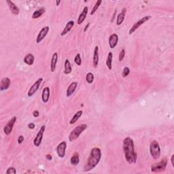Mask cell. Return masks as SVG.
Wrapping results in <instances>:
<instances>
[{
	"label": "cell",
	"mask_w": 174,
	"mask_h": 174,
	"mask_svg": "<svg viewBox=\"0 0 174 174\" xmlns=\"http://www.w3.org/2000/svg\"><path fill=\"white\" fill-rule=\"evenodd\" d=\"M123 152L127 162L129 164H135L137 162V155L135 150L134 142L132 138L127 137L123 139Z\"/></svg>",
	"instance_id": "cell-1"
},
{
	"label": "cell",
	"mask_w": 174,
	"mask_h": 174,
	"mask_svg": "<svg viewBox=\"0 0 174 174\" xmlns=\"http://www.w3.org/2000/svg\"><path fill=\"white\" fill-rule=\"evenodd\" d=\"M101 155V150L99 148L96 147L92 148L87 164L84 167V171L87 172V171H91L92 169L95 168L100 162Z\"/></svg>",
	"instance_id": "cell-2"
},
{
	"label": "cell",
	"mask_w": 174,
	"mask_h": 174,
	"mask_svg": "<svg viewBox=\"0 0 174 174\" xmlns=\"http://www.w3.org/2000/svg\"><path fill=\"white\" fill-rule=\"evenodd\" d=\"M87 129V124H82L77 126L76 127H75L74 129L72 130V131L70 133V135H69V140H70V142H72L75 141V139H77V138L79 137V136L80 135V134L83 133Z\"/></svg>",
	"instance_id": "cell-3"
},
{
	"label": "cell",
	"mask_w": 174,
	"mask_h": 174,
	"mask_svg": "<svg viewBox=\"0 0 174 174\" xmlns=\"http://www.w3.org/2000/svg\"><path fill=\"white\" fill-rule=\"evenodd\" d=\"M150 152L151 156L152 157L153 159L157 160V159H160L161 154V147L159 142L156 141V140H154V141L151 142L150 146Z\"/></svg>",
	"instance_id": "cell-4"
},
{
	"label": "cell",
	"mask_w": 174,
	"mask_h": 174,
	"mask_svg": "<svg viewBox=\"0 0 174 174\" xmlns=\"http://www.w3.org/2000/svg\"><path fill=\"white\" fill-rule=\"evenodd\" d=\"M167 165V158H164L162 159L160 162L156 163V164L152 165L151 166V171L152 172H161L164 171L166 169Z\"/></svg>",
	"instance_id": "cell-5"
},
{
	"label": "cell",
	"mask_w": 174,
	"mask_h": 174,
	"mask_svg": "<svg viewBox=\"0 0 174 174\" xmlns=\"http://www.w3.org/2000/svg\"><path fill=\"white\" fill-rule=\"evenodd\" d=\"M151 18H152V16L149 15V16H144L143 18H142L141 19H139V20H138V21L136 22L133 25V26H132L131 29H130L129 31V34L131 35L132 33H133L138 28H139L140 26H141V25L145 23L146 22L148 21V20H149Z\"/></svg>",
	"instance_id": "cell-6"
},
{
	"label": "cell",
	"mask_w": 174,
	"mask_h": 174,
	"mask_svg": "<svg viewBox=\"0 0 174 174\" xmlns=\"http://www.w3.org/2000/svg\"><path fill=\"white\" fill-rule=\"evenodd\" d=\"M42 82H43L42 77H39L38 80H37L35 82V83L31 86L28 92H27V96H28L29 97H32L33 95H35V93L38 91L39 88L40 87L41 84Z\"/></svg>",
	"instance_id": "cell-7"
},
{
	"label": "cell",
	"mask_w": 174,
	"mask_h": 174,
	"mask_svg": "<svg viewBox=\"0 0 174 174\" xmlns=\"http://www.w3.org/2000/svg\"><path fill=\"white\" fill-rule=\"evenodd\" d=\"M45 129H46L45 125L42 126L40 129H39V131H38V133H37L36 136H35V139H33V144H34V146H36V147H39V146L41 145L42 142V139H43L44 133L45 131Z\"/></svg>",
	"instance_id": "cell-8"
},
{
	"label": "cell",
	"mask_w": 174,
	"mask_h": 174,
	"mask_svg": "<svg viewBox=\"0 0 174 174\" xmlns=\"http://www.w3.org/2000/svg\"><path fill=\"white\" fill-rule=\"evenodd\" d=\"M16 117L13 116L9 121H8L7 124L4 126V132L6 135H10V134L11 133V132L12 131V129H13L14 123H16Z\"/></svg>",
	"instance_id": "cell-9"
},
{
	"label": "cell",
	"mask_w": 174,
	"mask_h": 174,
	"mask_svg": "<svg viewBox=\"0 0 174 174\" xmlns=\"http://www.w3.org/2000/svg\"><path fill=\"white\" fill-rule=\"evenodd\" d=\"M67 149V142L63 141L58 144L56 147V153H57L58 157L61 159L64 158L66 156V151Z\"/></svg>",
	"instance_id": "cell-10"
},
{
	"label": "cell",
	"mask_w": 174,
	"mask_h": 174,
	"mask_svg": "<svg viewBox=\"0 0 174 174\" xmlns=\"http://www.w3.org/2000/svg\"><path fill=\"white\" fill-rule=\"evenodd\" d=\"M49 30H50V28L49 26L44 27L43 28L41 29L36 37V43L37 44L40 43L45 38L46 36L48 34V33L49 32Z\"/></svg>",
	"instance_id": "cell-11"
},
{
	"label": "cell",
	"mask_w": 174,
	"mask_h": 174,
	"mask_svg": "<svg viewBox=\"0 0 174 174\" xmlns=\"http://www.w3.org/2000/svg\"><path fill=\"white\" fill-rule=\"evenodd\" d=\"M119 37L116 33H113L109 37V46L111 49H114L118 43Z\"/></svg>",
	"instance_id": "cell-12"
},
{
	"label": "cell",
	"mask_w": 174,
	"mask_h": 174,
	"mask_svg": "<svg viewBox=\"0 0 174 174\" xmlns=\"http://www.w3.org/2000/svg\"><path fill=\"white\" fill-rule=\"evenodd\" d=\"M6 3L8 4V7H9L10 11H11L12 14H14V15H18V14H19L20 9L13 1H10V0H7Z\"/></svg>",
	"instance_id": "cell-13"
},
{
	"label": "cell",
	"mask_w": 174,
	"mask_h": 174,
	"mask_svg": "<svg viewBox=\"0 0 174 174\" xmlns=\"http://www.w3.org/2000/svg\"><path fill=\"white\" fill-rule=\"evenodd\" d=\"M88 11H89V8H88L87 6H85V7L83 8L82 11L80 14L79 15L78 18H77V25H81L84 21H85V20L86 19V18H87V16Z\"/></svg>",
	"instance_id": "cell-14"
},
{
	"label": "cell",
	"mask_w": 174,
	"mask_h": 174,
	"mask_svg": "<svg viewBox=\"0 0 174 174\" xmlns=\"http://www.w3.org/2000/svg\"><path fill=\"white\" fill-rule=\"evenodd\" d=\"M77 87V82H73L69 85L66 91V96L68 97H70L72 96L74 93L75 92V90H76V88Z\"/></svg>",
	"instance_id": "cell-15"
},
{
	"label": "cell",
	"mask_w": 174,
	"mask_h": 174,
	"mask_svg": "<svg viewBox=\"0 0 174 174\" xmlns=\"http://www.w3.org/2000/svg\"><path fill=\"white\" fill-rule=\"evenodd\" d=\"M10 83H11V81H10V79L9 77H4V78H2V80H1V87H0V90H1V91H6V90L9 89Z\"/></svg>",
	"instance_id": "cell-16"
},
{
	"label": "cell",
	"mask_w": 174,
	"mask_h": 174,
	"mask_svg": "<svg viewBox=\"0 0 174 174\" xmlns=\"http://www.w3.org/2000/svg\"><path fill=\"white\" fill-rule=\"evenodd\" d=\"M50 89L49 87H45L44 89H43L42 93V100L44 104H46L48 101H49L50 98Z\"/></svg>",
	"instance_id": "cell-17"
},
{
	"label": "cell",
	"mask_w": 174,
	"mask_h": 174,
	"mask_svg": "<svg viewBox=\"0 0 174 174\" xmlns=\"http://www.w3.org/2000/svg\"><path fill=\"white\" fill-rule=\"evenodd\" d=\"M57 61H58V53L56 52L52 54L51 61H50V71H51V72L53 73L54 72V71L56 70Z\"/></svg>",
	"instance_id": "cell-18"
},
{
	"label": "cell",
	"mask_w": 174,
	"mask_h": 174,
	"mask_svg": "<svg viewBox=\"0 0 174 174\" xmlns=\"http://www.w3.org/2000/svg\"><path fill=\"white\" fill-rule=\"evenodd\" d=\"M99 61V47L96 46L94 49L93 58V64L94 68H96L98 66Z\"/></svg>",
	"instance_id": "cell-19"
},
{
	"label": "cell",
	"mask_w": 174,
	"mask_h": 174,
	"mask_svg": "<svg viewBox=\"0 0 174 174\" xmlns=\"http://www.w3.org/2000/svg\"><path fill=\"white\" fill-rule=\"evenodd\" d=\"M126 12H127V8H123L122 10V12H121L120 14H118V16H117V19H116V25H118V26L120 25L123 23V21H124Z\"/></svg>",
	"instance_id": "cell-20"
},
{
	"label": "cell",
	"mask_w": 174,
	"mask_h": 174,
	"mask_svg": "<svg viewBox=\"0 0 174 174\" xmlns=\"http://www.w3.org/2000/svg\"><path fill=\"white\" fill-rule=\"evenodd\" d=\"M74 24H75V23H74V20H70V21H69L68 23L66 24L64 29L63 30L61 33V36H63V35H66L67 33L70 32V31L72 30L73 27H74Z\"/></svg>",
	"instance_id": "cell-21"
},
{
	"label": "cell",
	"mask_w": 174,
	"mask_h": 174,
	"mask_svg": "<svg viewBox=\"0 0 174 174\" xmlns=\"http://www.w3.org/2000/svg\"><path fill=\"white\" fill-rule=\"evenodd\" d=\"M23 61H24L25 63L27 65V66H32V65L34 63L35 57H34V56H33V54L29 53L25 56Z\"/></svg>",
	"instance_id": "cell-22"
},
{
	"label": "cell",
	"mask_w": 174,
	"mask_h": 174,
	"mask_svg": "<svg viewBox=\"0 0 174 174\" xmlns=\"http://www.w3.org/2000/svg\"><path fill=\"white\" fill-rule=\"evenodd\" d=\"M72 65H71V63L70 61V60L66 59L64 63V74L66 75H68L72 73Z\"/></svg>",
	"instance_id": "cell-23"
},
{
	"label": "cell",
	"mask_w": 174,
	"mask_h": 174,
	"mask_svg": "<svg viewBox=\"0 0 174 174\" xmlns=\"http://www.w3.org/2000/svg\"><path fill=\"white\" fill-rule=\"evenodd\" d=\"M45 11H46L45 8H43V7L40 8L38 10H36L32 14V18H33V19H37V18H39L43 14L45 13Z\"/></svg>",
	"instance_id": "cell-24"
},
{
	"label": "cell",
	"mask_w": 174,
	"mask_h": 174,
	"mask_svg": "<svg viewBox=\"0 0 174 174\" xmlns=\"http://www.w3.org/2000/svg\"><path fill=\"white\" fill-rule=\"evenodd\" d=\"M82 114H83L82 110L77 111V112L76 113H75V114L74 115V116L72 117V118L70 120V125H74V124H75V123H76L77 121V120H78V119L82 116Z\"/></svg>",
	"instance_id": "cell-25"
},
{
	"label": "cell",
	"mask_w": 174,
	"mask_h": 174,
	"mask_svg": "<svg viewBox=\"0 0 174 174\" xmlns=\"http://www.w3.org/2000/svg\"><path fill=\"white\" fill-rule=\"evenodd\" d=\"M112 59H113V53L112 52H110L107 56L106 60V66L110 70H112Z\"/></svg>",
	"instance_id": "cell-26"
},
{
	"label": "cell",
	"mask_w": 174,
	"mask_h": 174,
	"mask_svg": "<svg viewBox=\"0 0 174 174\" xmlns=\"http://www.w3.org/2000/svg\"><path fill=\"white\" fill-rule=\"evenodd\" d=\"M70 163L72 165H77L80 163V158H79V154L78 153L75 152L73 156H72V158L70 159Z\"/></svg>",
	"instance_id": "cell-27"
},
{
	"label": "cell",
	"mask_w": 174,
	"mask_h": 174,
	"mask_svg": "<svg viewBox=\"0 0 174 174\" xmlns=\"http://www.w3.org/2000/svg\"><path fill=\"white\" fill-rule=\"evenodd\" d=\"M94 78H95V76L93 73L89 72L88 74L86 75V80H87L88 84H92L94 81Z\"/></svg>",
	"instance_id": "cell-28"
},
{
	"label": "cell",
	"mask_w": 174,
	"mask_h": 174,
	"mask_svg": "<svg viewBox=\"0 0 174 174\" xmlns=\"http://www.w3.org/2000/svg\"><path fill=\"white\" fill-rule=\"evenodd\" d=\"M101 3H102L101 0H99V1H96L95 6H94V7L93 8V9H92L91 13H90V14H91V15H93V14L95 13L96 11H97V10H98V8H99V6H100L101 4Z\"/></svg>",
	"instance_id": "cell-29"
},
{
	"label": "cell",
	"mask_w": 174,
	"mask_h": 174,
	"mask_svg": "<svg viewBox=\"0 0 174 174\" xmlns=\"http://www.w3.org/2000/svg\"><path fill=\"white\" fill-rule=\"evenodd\" d=\"M74 62L76 63L77 66H80L82 64V58H81V56L80 54L77 53L76 55H75V58H74Z\"/></svg>",
	"instance_id": "cell-30"
},
{
	"label": "cell",
	"mask_w": 174,
	"mask_h": 174,
	"mask_svg": "<svg viewBox=\"0 0 174 174\" xmlns=\"http://www.w3.org/2000/svg\"><path fill=\"white\" fill-rule=\"evenodd\" d=\"M129 74H130V69L128 68V67H125V68H124V69H123L122 76L123 77H126L129 75Z\"/></svg>",
	"instance_id": "cell-31"
},
{
	"label": "cell",
	"mask_w": 174,
	"mask_h": 174,
	"mask_svg": "<svg viewBox=\"0 0 174 174\" xmlns=\"http://www.w3.org/2000/svg\"><path fill=\"white\" fill-rule=\"evenodd\" d=\"M125 56V49H122L121 51L119 53V56H118V59L119 61H122L124 59Z\"/></svg>",
	"instance_id": "cell-32"
},
{
	"label": "cell",
	"mask_w": 174,
	"mask_h": 174,
	"mask_svg": "<svg viewBox=\"0 0 174 174\" xmlns=\"http://www.w3.org/2000/svg\"><path fill=\"white\" fill-rule=\"evenodd\" d=\"M6 174H10V173L15 174V173H16V169L14 168V167H10L7 169V171H6Z\"/></svg>",
	"instance_id": "cell-33"
},
{
	"label": "cell",
	"mask_w": 174,
	"mask_h": 174,
	"mask_svg": "<svg viewBox=\"0 0 174 174\" xmlns=\"http://www.w3.org/2000/svg\"><path fill=\"white\" fill-rule=\"evenodd\" d=\"M24 139L25 138L23 135H20L19 137H18V144H21L23 142H24Z\"/></svg>",
	"instance_id": "cell-34"
},
{
	"label": "cell",
	"mask_w": 174,
	"mask_h": 174,
	"mask_svg": "<svg viewBox=\"0 0 174 174\" xmlns=\"http://www.w3.org/2000/svg\"><path fill=\"white\" fill-rule=\"evenodd\" d=\"M27 127H28V128H29V129H33L35 128V125L34 123H29L28 125H27Z\"/></svg>",
	"instance_id": "cell-35"
},
{
	"label": "cell",
	"mask_w": 174,
	"mask_h": 174,
	"mask_svg": "<svg viewBox=\"0 0 174 174\" xmlns=\"http://www.w3.org/2000/svg\"><path fill=\"white\" fill-rule=\"evenodd\" d=\"M39 115V112H38V110H34L33 112V116L35 117V118H37L38 117Z\"/></svg>",
	"instance_id": "cell-36"
},
{
	"label": "cell",
	"mask_w": 174,
	"mask_h": 174,
	"mask_svg": "<svg viewBox=\"0 0 174 174\" xmlns=\"http://www.w3.org/2000/svg\"><path fill=\"white\" fill-rule=\"evenodd\" d=\"M46 158L47 160H49V161H51L52 159V156H51V154H48L46 155Z\"/></svg>",
	"instance_id": "cell-37"
},
{
	"label": "cell",
	"mask_w": 174,
	"mask_h": 174,
	"mask_svg": "<svg viewBox=\"0 0 174 174\" xmlns=\"http://www.w3.org/2000/svg\"><path fill=\"white\" fill-rule=\"evenodd\" d=\"M174 154L171 155V165H172V166L174 167Z\"/></svg>",
	"instance_id": "cell-38"
},
{
	"label": "cell",
	"mask_w": 174,
	"mask_h": 174,
	"mask_svg": "<svg viewBox=\"0 0 174 174\" xmlns=\"http://www.w3.org/2000/svg\"><path fill=\"white\" fill-rule=\"evenodd\" d=\"M116 12H117V10H115V11H114V14H113V16H112V20H111V21H112V22H113V21H114V18H115V16H116Z\"/></svg>",
	"instance_id": "cell-39"
},
{
	"label": "cell",
	"mask_w": 174,
	"mask_h": 174,
	"mask_svg": "<svg viewBox=\"0 0 174 174\" xmlns=\"http://www.w3.org/2000/svg\"><path fill=\"white\" fill-rule=\"evenodd\" d=\"M89 25H90V23H88L87 25H86L85 28L84 29V32H86V31H87V29H88V28H89Z\"/></svg>",
	"instance_id": "cell-40"
},
{
	"label": "cell",
	"mask_w": 174,
	"mask_h": 174,
	"mask_svg": "<svg viewBox=\"0 0 174 174\" xmlns=\"http://www.w3.org/2000/svg\"><path fill=\"white\" fill-rule=\"evenodd\" d=\"M61 1H60V0H59V1H56V6H59V4H61Z\"/></svg>",
	"instance_id": "cell-41"
}]
</instances>
